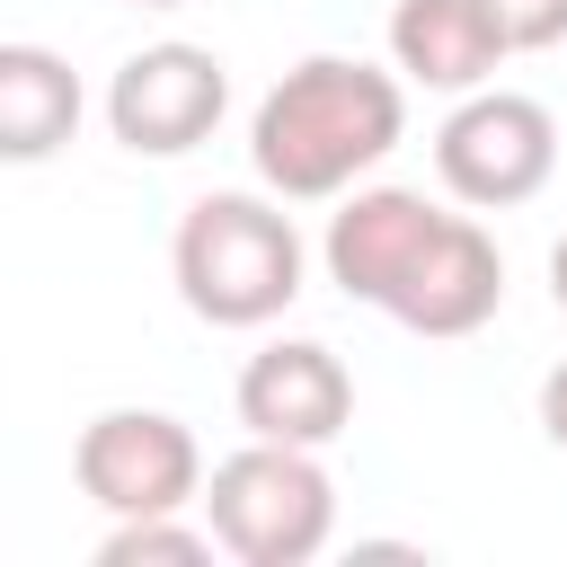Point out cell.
I'll list each match as a JSON object with an SVG mask.
<instances>
[{
	"label": "cell",
	"instance_id": "6da1fadb",
	"mask_svg": "<svg viewBox=\"0 0 567 567\" xmlns=\"http://www.w3.org/2000/svg\"><path fill=\"white\" fill-rule=\"evenodd\" d=\"M319 266L346 301L399 319L408 337H478L505 310V257L478 213H443L416 186H346Z\"/></svg>",
	"mask_w": 567,
	"mask_h": 567
},
{
	"label": "cell",
	"instance_id": "7a4b0ae2",
	"mask_svg": "<svg viewBox=\"0 0 567 567\" xmlns=\"http://www.w3.org/2000/svg\"><path fill=\"white\" fill-rule=\"evenodd\" d=\"M408 142V80L363 53H301L248 115V168L284 204H337Z\"/></svg>",
	"mask_w": 567,
	"mask_h": 567
},
{
	"label": "cell",
	"instance_id": "3957f363",
	"mask_svg": "<svg viewBox=\"0 0 567 567\" xmlns=\"http://www.w3.org/2000/svg\"><path fill=\"white\" fill-rule=\"evenodd\" d=\"M310 248L284 213V195L266 186H213L177 213L168 239V284L204 328H266L301 301Z\"/></svg>",
	"mask_w": 567,
	"mask_h": 567
},
{
	"label": "cell",
	"instance_id": "277c9868",
	"mask_svg": "<svg viewBox=\"0 0 567 567\" xmlns=\"http://www.w3.org/2000/svg\"><path fill=\"white\" fill-rule=\"evenodd\" d=\"M204 523L239 567H310L337 540V478L310 443L248 434L204 478Z\"/></svg>",
	"mask_w": 567,
	"mask_h": 567
},
{
	"label": "cell",
	"instance_id": "5b68a950",
	"mask_svg": "<svg viewBox=\"0 0 567 567\" xmlns=\"http://www.w3.org/2000/svg\"><path fill=\"white\" fill-rule=\"evenodd\" d=\"M434 177L470 213H514L558 177V115L523 89H470L434 124Z\"/></svg>",
	"mask_w": 567,
	"mask_h": 567
},
{
	"label": "cell",
	"instance_id": "8992f818",
	"mask_svg": "<svg viewBox=\"0 0 567 567\" xmlns=\"http://www.w3.org/2000/svg\"><path fill=\"white\" fill-rule=\"evenodd\" d=\"M71 478L97 514L133 523V514H186L204 505V443L186 416L168 408H97L71 443Z\"/></svg>",
	"mask_w": 567,
	"mask_h": 567
},
{
	"label": "cell",
	"instance_id": "52a82bcc",
	"mask_svg": "<svg viewBox=\"0 0 567 567\" xmlns=\"http://www.w3.org/2000/svg\"><path fill=\"white\" fill-rule=\"evenodd\" d=\"M221 115H230V62L213 44H186V35L124 53L106 80V133L133 159H186L221 133Z\"/></svg>",
	"mask_w": 567,
	"mask_h": 567
},
{
	"label": "cell",
	"instance_id": "ba28073f",
	"mask_svg": "<svg viewBox=\"0 0 567 567\" xmlns=\"http://www.w3.org/2000/svg\"><path fill=\"white\" fill-rule=\"evenodd\" d=\"M230 408H239V425L266 434V443H310V452H328V443L354 425V372H346V354L319 346V337H275V346H257V354L239 363Z\"/></svg>",
	"mask_w": 567,
	"mask_h": 567
},
{
	"label": "cell",
	"instance_id": "9c48e42d",
	"mask_svg": "<svg viewBox=\"0 0 567 567\" xmlns=\"http://www.w3.org/2000/svg\"><path fill=\"white\" fill-rule=\"evenodd\" d=\"M505 27L487 0H390V71L434 97H470L505 62Z\"/></svg>",
	"mask_w": 567,
	"mask_h": 567
},
{
	"label": "cell",
	"instance_id": "30bf717a",
	"mask_svg": "<svg viewBox=\"0 0 567 567\" xmlns=\"http://www.w3.org/2000/svg\"><path fill=\"white\" fill-rule=\"evenodd\" d=\"M80 71L53 44H0V159L35 168L80 133Z\"/></svg>",
	"mask_w": 567,
	"mask_h": 567
},
{
	"label": "cell",
	"instance_id": "8fae6325",
	"mask_svg": "<svg viewBox=\"0 0 567 567\" xmlns=\"http://www.w3.org/2000/svg\"><path fill=\"white\" fill-rule=\"evenodd\" d=\"M221 540L213 523H186V514H133L97 540V567H204Z\"/></svg>",
	"mask_w": 567,
	"mask_h": 567
},
{
	"label": "cell",
	"instance_id": "7c38bea8",
	"mask_svg": "<svg viewBox=\"0 0 567 567\" xmlns=\"http://www.w3.org/2000/svg\"><path fill=\"white\" fill-rule=\"evenodd\" d=\"M487 9H496V27H505L514 53H549V44H567V0H487Z\"/></svg>",
	"mask_w": 567,
	"mask_h": 567
},
{
	"label": "cell",
	"instance_id": "4fadbf2b",
	"mask_svg": "<svg viewBox=\"0 0 567 567\" xmlns=\"http://www.w3.org/2000/svg\"><path fill=\"white\" fill-rule=\"evenodd\" d=\"M532 408H540V434H549V443L567 452V354H558V363L540 372V399H532Z\"/></svg>",
	"mask_w": 567,
	"mask_h": 567
},
{
	"label": "cell",
	"instance_id": "5bb4252c",
	"mask_svg": "<svg viewBox=\"0 0 567 567\" xmlns=\"http://www.w3.org/2000/svg\"><path fill=\"white\" fill-rule=\"evenodd\" d=\"M549 301H558V310H567V239H558V248H549Z\"/></svg>",
	"mask_w": 567,
	"mask_h": 567
},
{
	"label": "cell",
	"instance_id": "9a60e30c",
	"mask_svg": "<svg viewBox=\"0 0 567 567\" xmlns=\"http://www.w3.org/2000/svg\"><path fill=\"white\" fill-rule=\"evenodd\" d=\"M133 9H186V0H133Z\"/></svg>",
	"mask_w": 567,
	"mask_h": 567
}]
</instances>
